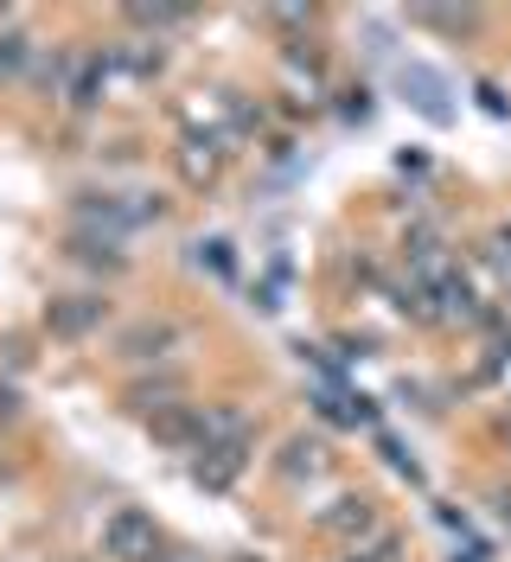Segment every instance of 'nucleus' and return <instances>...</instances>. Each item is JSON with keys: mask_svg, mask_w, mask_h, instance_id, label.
<instances>
[{"mask_svg": "<svg viewBox=\"0 0 511 562\" xmlns=\"http://www.w3.org/2000/svg\"><path fill=\"white\" fill-rule=\"evenodd\" d=\"M102 550L115 562H154L160 557V525L135 512V505H122V512H109V525H102Z\"/></svg>", "mask_w": 511, "mask_h": 562, "instance_id": "obj_1", "label": "nucleus"}, {"mask_svg": "<svg viewBox=\"0 0 511 562\" xmlns=\"http://www.w3.org/2000/svg\"><path fill=\"white\" fill-rule=\"evenodd\" d=\"M243 460H249V441H204L199 460H192V480L211 492H224L243 473Z\"/></svg>", "mask_w": 511, "mask_h": 562, "instance_id": "obj_2", "label": "nucleus"}, {"mask_svg": "<svg viewBox=\"0 0 511 562\" xmlns=\"http://www.w3.org/2000/svg\"><path fill=\"white\" fill-rule=\"evenodd\" d=\"M147 435H154L160 448H192V454H199L204 448V416L186 409V403H173V409H160V416H147Z\"/></svg>", "mask_w": 511, "mask_h": 562, "instance_id": "obj_3", "label": "nucleus"}, {"mask_svg": "<svg viewBox=\"0 0 511 562\" xmlns=\"http://www.w3.org/2000/svg\"><path fill=\"white\" fill-rule=\"evenodd\" d=\"M403 90H409V103L422 109L429 122H454V103H447V77H442V70L403 65Z\"/></svg>", "mask_w": 511, "mask_h": 562, "instance_id": "obj_4", "label": "nucleus"}, {"mask_svg": "<svg viewBox=\"0 0 511 562\" xmlns=\"http://www.w3.org/2000/svg\"><path fill=\"white\" fill-rule=\"evenodd\" d=\"M52 333H58V339H84V333H90V326H97L102 319V301L97 294H65V301H52Z\"/></svg>", "mask_w": 511, "mask_h": 562, "instance_id": "obj_5", "label": "nucleus"}, {"mask_svg": "<svg viewBox=\"0 0 511 562\" xmlns=\"http://www.w3.org/2000/svg\"><path fill=\"white\" fill-rule=\"evenodd\" d=\"M377 525L371 498H333V512H320V530L326 537H365Z\"/></svg>", "mask_w": 511, "mask_h": 562, "instance_id": "obj_6", "label": "nucleus"}, {"mask_svg": "<svg viewBox=\"0 0 511 562\" xmlns=\"http://www.w3.org/2000/svg\"><path fill=\"white\" fill-rule=\"evenodd\" d=\"M218 167H224V147L211 135H186V147H179V173L192 179V186H204V179H218Z\"/></svg>", "mask_w": 511, "mask_h": 562, "instance_id": "obj_7", "label": "nucleus"}, {"mask_svg": "<svg viewBox=\"0 0 511 562\" xmlns=\"http://www.w3.org/2000/svg\"><path fill=\"white\" fill-rule=\"evenodd\" d=\"M204 441H249V416H243V409H231V403L204 409Z\"/></svg>", "mask_w": 511, "mask_h": 562, "instance_id": "obj_8", "label": "nucleus"}, {"mask_svg": "<svg viewBox=\"0 0 511 562\" xmlns=\"http://www.w3.org/2000/svg\"><path fill=\"white\" fill-rule=\"evenodd\" d=\"M84 224H97V231H109V237H122L129 231V211L115 205V199H97V192H84Z\"/></svg>", "mask_w": 511, "mask_h": 562, "instance_id": "obj_9", "label": "nucleus"}, {"mask_svg": "<svg viewBox=\"0 0 511 562\" xmlns=\"http://www.w3.org/2000/svg\"><path fill=\"white\" fill-rule=\"evenodd\" d=\"M320 467H326V448H320V441H288V460H281V473H288V480H301V473H320Z\"/></svg>", "mask_w": 511, "mask_h": 562, "instance_id": "obj_10", "label": "nucleus"}, {"mask_svg": "<svg viewBox=\"0 0 511 562\" xmlns=\"http://www.w3.org/2000/svg\"><path fill=\"white\" fill-rule=\"evenodd\" d=\"M160 346H173V326H135V333L122 339L129 358H160Z\"/></svg>", "mask_w": 511, "mask_h": 562, "instance_id": "obj_11", "label": "nucleus"}, {"mask_svg": "<svg viewBox=\"0 0 511 562\" xmlns=\"http://www.w3.org/2000/svg\"><path fill=\"white\" fill-rule=\"evenodd\" d=\"M26 58H33V45L13 33V26H0V77H20V70H26Z\"/></svg>", "mask_w": 511, "mask_h": 562, "instance_id": "obj_12", "label": "nucleus"}, {"mask_svg": "<svg viewBox=\"0 0 511 562\" xmlns=\"http://www.w3.org/2000/svg\"><path fill=\"white\" fill-rule=\"evenodd\" d=\"M345 562H403V543H397V537H371L365 550H352Z\"/></svg>", "mask_w": 511, "mask_h": 562, "instance_id": "obj_13", "label": "nucleus"}, {"mask_svg": "<svg viewBox=\"0 0 511 562\" xmlns=\"http://www.w3.org/2000/svg\"><path fill=\"white\" fill-rule=\"evenodd\" d=\"M199 262H211L218 276H231V244H199Z\"/></svg>", "mask_w": 511, "mask_h": 562, "instance_id": "obj_14", "label": "nucleus"}, {"mask_svg": "<svg viewBox=\"0 0 511 562\" xmlns=\"http://www.w3.org/2000/svg\"><path fill=\"white\" fill-rule=\"evenodd\" d=\"M506 525H511V498H506Z\"/></svg>", "mask_w": 511, "mask_h": 562, "instance_id": "obj_15", "label": "nucleus"}, {"mask_svg": "<svg viewBox=\"0 0 511 562\" xmlns=\"http://www.w3.org/2000/svg\"><path fill=\"white\" fill-rule=\"evenodd\" d=\"M231 562H256V557H231Z\"/></svg>", "mask_w": 511, "mask_h": 562, "instance_id": "obj_16", "label": "nucleus"}, {"mask_svg": "<svg viewBox=\"0 0 511 562\" xmlns=\"http://www.w3.org/2000/svg\"><path fill=\"white\" fill-rule=\"evenodd\" d=\"M506 441H511V428H506Z\"/></svg>", "mask_w": 511, "mask_h": 562, "instance_id": "obj_17", "label": "nucleus"}]
</instances>
